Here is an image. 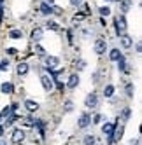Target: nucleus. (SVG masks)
I'll return each instance as SVG.
<instances>
[{"mask_svg":"<svg viewBox=\"0 0 142 145\" xmlns=\"http://www.w3.org/2000/svg\"><path fill=\"white\" fill-rule=\"evenodd\" d=\"M4 135V126H0V137Z\"/></svg>","mask_w":142,"mask_h":145,"instance_id":"35","label":"nucleus"},{"mask_svg":"<svg viewBox=\"0 0 142 145\" xmlns=\"http://www.w3.org/2000/svg\"><path fill=\"white\" fill-rule=\"evenodd\" d=\"M9 37L11 39H21V32H19V30H11V32H9Z\"/></svg>","mask_w":142,"mask_h":145,"instance_id":"20","label":"nucleus"},{"mask_svg":"<svg viewBox=\"0 0 142 145\" xmlns=\"http://www.w3.org/2000/svg\"><path fill=\"white\" fill-rule=\"evenodd\" d=\"M121 9H123V12H128V9H130V0H123Z\"/></svg>","mask_w":142,"mask_h":145,"instance_id":"26","label":"nucleus"},{"mask_svg":"<svg viewBox=\"0 0 142 145\" xmlns=\"http://www.w3.org/2000/svg\"><path fill=\"white\" fill-rule=\"evenodd\" d=\"M0 70H4V72L9 70V61H7V59H4L2 63H0Z\"/></svg>","mask_w":142,"mask_h":145,"instance_id":"28","label":"nucleus"},{"mask_svg":"<svg viewBox=\"0 0 142 145\" xmlns=\"http://www.w3.org/2000/svg\"><path fill=\"white\" fill-rule=\"evenodd\" d=\"M72 107H74V105H72V101H65V110H67V112L72 110Z\"/></svg>","mask_w":142,"mask_h":145,"instance_id":"31","label":"nucleus"},{"mask_svg":"<svg viewBox=\"0 0 142 145\" xmlns=\"http://www.w3.org/2000/svg\"><path fill=\"white\" fill-rule=\"evenodd\" d=\"M77 124H79V128H88L89 124H91V117H89V114H83V116L79 117V121H77Z\"/></svg>","mask_w":142,"mask_h":145,"instance_id":"7","label":"nucleus"},{"mask_svg":"<svg viewBox=\"0 0 142 145\" xmlns=\"http://www.w3.org/2000/svg\"><path fill=\"white\" fill-rule=\"evenodd\" d=\"M79 86V75L77 74H72L68 77V82H67V88H70V89H74V88H77Z\"/></svg>","mask_w":142,"mask_h":145,"instance_id":"8","label":"nucleus"},{"mask_svg":"<svg viewBox=\"0 0 142 145\" xmlns=\"http://www.w3.org/2000/svg\"><path fill=\"white\" fill-rule=\"evenodd\" d=\"M42 33H44L42 28H39V26L34 28V30H32V40H34V42H39V40L42 39Z\"/></svg>","mask_w":142,"mask_h":145,"instance_id":"11","label":"nucleus"},{"mask_svg":"<svg viewBox=\"0 0 142 145\" xmlns=\"http://www.w3.org/2000/svg\"><path fill=\"white\" fill-rule=\"evenodd\" d=\"M21 124H23V126H26V128H32L34 124H35V121L32 117H23L21 119Z\"/></svg>","mask_w":142,"mask_h":145,"instance_id":"15","label":"nucleus"},{"mask_svg":"<svg viewBox=\"0 0 142 145\" xmlns=\"http://www.w3.org/2000/svg\"><path fill=\"white\" fill-rule=\"evenodd\" d=\"M44 4H47V5H51V7H53V5H55V0H46Z\"/></svg>","mask_w":142,"mask_h":145,"instance_id":"34","label":"nucleus"},{"mask_svg":"<svg viewBox=\"0 0 142 145\" xmlns=\"http://www.w3.org/2000/svg\"><path fill=\"white\" fill-rule=\"evenodd\" d=\"M112 93H114V86H110V84H109V86H105V89H104V95H105L107 98H109V96H112Z\"/></svg>","mask_w":142,"mask_h":145,"instance_id":"18","label":"nucleus"},{"mask_svg":"<svg viewBox=\"0 0 142 145\" xmlns=\"http://www.w3.org/2000/svg\"><path fill=\"white\" fill-rule=\"evenodd\" d=\"M28 68H30V67H28L26 63H19V65H18V70H16V72H18V75H26Z\"/></svg>","mask_w":142,"mask_h":145,"instance_id":"13","label":"nucleus"},{"mask_svg":"<svg viewBox=\"0 0 142 145\" xmlns=\"http://www.w3.org/2000/svg\"><path fill=\"white\" fill-rule=\"evenodd\" d=\"M114 129H116V126H114L112 122H105L104 126H102V133H104V135H109V137L114 133Z\"/></svg>","mask_w":142,"mask_h":145,"instance_id":"10","label":"nucleus"},{"mask_svg":"<svg viewBox=\"0 0 142 145\" xmlns=\"http://www.w3.org/2000/svg\"><path fill=\"white\" fill-rule=\"evenodd\" d=\"M0 89H2V93H11L12 91V84L11 82H4V84L0 86Z\"/></svg>","mask_w":142,"mask_h":145,"instance_id":"16","label":"nucleus"},{"mask_svg":"<svg viewBox=\"0 0 142 145\" xmlns=\"http://www.w3.org/2000/svg\"><path fill=\"white\" fill-rule=\"evenodd\" d=\"M126 95H128V98H133V86L131 84L126 86Z\"/></svg>","mask_w":142,"mask_h":145,"instance_id":"27","label":"nucleus"},{"mask_svg":"<svg viewBox=\"0 0 142 145\" xmlns=\"http://www.w3.org/2000/svg\"><path fill=\"white\" fill-rule=\"evenodd\" d=\"M46 65H47L49 70H58L60 58H58V56H47V58H46Z\"/></svg>","mask_w":142,"mask_h":145,"instance_id":"3","label":"nucleus"},{"mask_svg":"<svg viewBox=\"0 0 142 145\" xmlns=\"http://www.w3.org/2000/svg\"><path fill=\"white\" fill-rule=\"evenodd\" d=\"M95 137H93V135H86V137H84V145H95Z\"/></svg>","mask_w":142,"mask_h":145,"instance_id":"17","label":"nucleus"},{"mask_svg":"<svg viewBox=\"0 0 142 145\" xmlns=\"http://www.w3.org/2000/svg\"><path fill=\"white\" fill-rule=\"evenodd\" d=\"M107 2H112V0H107Z\"/></svg>","mask_w":142,"mask_h":145,"instance_id":"36","label":"nucleus"},{"mask_svg":"<svg viewBox=\"0 0 142 145\" xmlns=\"http://www.w3.org/2000/svg\"><path fill=\"white\" fill-rule=\"evenodd\" d=\"M76 67H77V70H84V67H86V61H83V59H79L77 63H76Z\"/></svg>","mask_w":142,"mask_h":145,"instance_id":"29","label":"nucleus"},{"mask_svg":"<svg viewBox=\"0 0 142 145\" xmlns=\"http://www.w3.org/2000/svg\"><path fill=\"white\" fill-rule=\"evenodd\" d=\"M11 114H12V108H11V107H5L4 112L0 114V117H7V116H11Z\"/></svg>","mask_w":142,"mask_h":145,"instance_id":"23","label":"nucleus"},{"mask_svg":"<svg viewBox=\"0 0 142 145\" xmlns=\"http://www.w3.org/2000/svg\"><path fill=\"white\" fill-rule=\"evenodd\" d=\"M116 32H118V35H125V32H126V19H125V16H118L116 18Z\"/></svg>","mask_w":142,"mask_h":145,"instance_id":"1","label":"nucleus"},{"mask_svg":"<svg viewBox=\"0 0 142 145\" xmlns=\"http://www.w3.org/2000/svg\"><path fill=\"white\" fill-rule=\"evenodd\" d=\"M35 53H37V54H39L40 58H44V56H46V51H44L42 47H40L39 44H35Z\"/></svg>","mask_w":142,"mask_h":145,"instance_id":"22","label":"nucleus"},{"mask_svg":"<svg viewBox=\"0 0 142 145\" xmlns=\"http://www.w3.org/2000/svg\"><path fill=\"white\" fill-rule=\"evenodd\" d=\"M0 122H2V117H0Z\"/></svg>","mask_w":142,"mask_h":145,"instance_id":"37","label":"nucleus"},{"mask_svg":"<svg viewBox=\"0 0 142 145\" xmlns=\"http://www.w3.org/2000/svg\"><path fill=\"white\" fill-rule=\"evenodd\" d=\"M119 58H121V53H119V49H112V51L109 53V59H110V61H118Z\"/></svg>","mask_w":142,"mask_h":145,"instance_id":"14","label":"nucleus"},{"mask_svg":"<svg viewBox=\"0 0 142 145\" xmlns=\"http://www.w3.org/2000/svg\"><path fill=\"white\" fill-rule=\"evenodd\" d=\"M105 49H107V42H105L104 39H97L95 40V53L97 54H104Z\"/></svg>","mask_w":142,"mask_h":145,"instance_id":"4","label":"nucleus"},{"mask_svg":"<svg viewBox=\"0 0 142 145\" xmlns=\"http://www.w3.org/2000/svg\"><path fill=\"white\" fill-rule=\"evenodd\" d=\"M51 12H55V14L60 16V14H63V9H62V7H58V5H53V7H51Z\"/></svg>","mask_w":142,"mask_h":145,"instance_id":"24","label":"nucleus"},{"mask_svg":"<svg viewBox=\"0 0 142 145\" xmlns=\"http://www.w3.org/2000/svg\"><path fill=\"white\" fill-rule=\"evenodd\" d=\"M40 12H42V14H51V5L42 4V5H40Z\"/></svg>","mask_w":142,"mask_h":145,"instance_id":"19","label":"nucleus"},{"mask_svg":"<svg viewBox=\"0 0 142 145\" xmlns=\"http://www.w3.org/2000/svg\"><path fill=\"white\" fill-rule=\"evenodd\" d=\"M130 114H131V108H125V110H123V119H125V121L130 117Z\"/></svg>","mask_w":142,"mask_h":145,"instance_id":"30","label":"nucleus"},{"mask_svg":"<svg viewBox=\"0 0 142 145\" xmlns=\"http://www.w3.org/2000/svg\"><path fill=\"white\" fill-rule=\"evenodd\" d=\"M40 82H42V88H44L46 91H51V89L55 88V80H53V77H49L47 74H44L42 77H40Z\"/></svg>","mask_w":142,"mask_h":145,"instance_id":"2","label":"nucleus"},{"mask_svg":"<svg viewBox=\"0 0 142 145\" xmlns=\"http://www.w3.org/2000/svg\"><path fill=\"white\" fill-rule=\"evenodd\" d=\"M131 44H133V39H131L130 35H121V46H123L125 49H130L131 47Z\"/></svg>","mask_w":142,"mask_h":145,"instance_id":"9","label":"nucleus"},{"mask_svg":"<svg viewBox=\"0 0 142 145\" xmlns=\"http://www.w3.org/2000/svg\"><path fill=\"white\" fill-rule=\"evenodd\" d=\"M81 2H83V0H70V4H72V5H79Z\"/></svg>","mask_w":142,"mask_h":145,"instance_id":"33","label":"nucleus"},{"mask_svg":"<svg viewBox=\"0 0 142 145\" xmlns=\"http://www.w3.org/2000/svg\"><path fill=\"white\" fill-rule=\"evenodd\" d=\"M25 107H26V110H30V112H35V110H39V103L34 101V100H26V101H25Z\"/></svg>","mask_w":142,"mask_h":145,"instance_id":"12","label":"nucleus"},{"mask_svg":"<svg viewBox=\"0 0 142 145\" xmlns=\"http://www.w3.org/2000/svg\"><path fill=\"white\" fill-rule=\"evenodd\" d=\"M84 103H86V107H88V108H95V107L98 105V96L95 95V93H91V95L86 96Z\"/></svg>","mask_w":142,"mask_h":145,"instance_id":"5","label":"nucleus"},{"mask_svg":"<svg viewBox=\"0 0 142 145\" xmlns=\"http://www.w3.org/2000/svg\"><path fill=\"white\" fill-rule=\"evenodd\" d=\"M23 140H25V131L23 129H14L12 131V143L19 145V143H23Z\"/></svg>","mask_w":142,"mask_h":145,"instance_id":"6","label":"nucleus"},{"mask_svg":"<svg viewBox=\"0 0 142 145\" xmlns=\"http://www.w3.org/2000/svg\"><path fill=\"white\" fill-rule=\"evenodd\" d=\"M49 30H53V32H58V30H60V26L55 23V21H47V25H46Z\"/></svg>","mask_w":142,"mask_h":145,"instance_id":"21","label":"nucleus"},{"mask_svg":"<svg viewBox=\"0 0 142 145\" xmlns=\"http://www.w3.org/2000/svg\"><path fill=\"white\" fill-rule=\"evenodd\" d=\"M98 12L102 14V16H109V14H110V9H109V7H100Z\"/></svg>","mask_w":142,"mask_h":145,"instance_id":"25","label":"nucleus"},{"mask_svg":"<svg viewBox=\"0 0 142 145\" xmlns=\"http://www.w3.org/2000/svg\"><path fill=\"white\" fill-rule=\"evenodd\" d=\"M100 121H102V116H100V114H97V116L93 117V122H95V124H98Z\"/></svg>","mask_w":142,"mask_h":145,"instance_id":"32","label":"nucleus"}]
</instances>
